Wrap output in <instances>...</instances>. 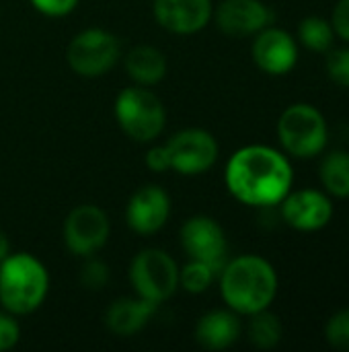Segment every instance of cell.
<instances>
[{"label":"cell","mask_w":349,"mask_h":352,"mask_svg":"<svg viewBox=\"0 0 349 352\" xmlns=\"http://www.w3.org/2000/svg\"><path fill=\"white\" fill-rule=\"evenodd\" d=\"M282 219L296 231H319L329 225L333 217V204L327 194L306 188L290 192L282 202Z\"/></svg>","instance_id":"12"},{"label":"cell","mask_w":349,"mask_h":352,"mask_svg":"<svg viewBox=\"0 0 349 352\" xmlns=\"http://www.w3.org/2000/svg\"><path fill=\"white\" fill-rule=\"evenodd\" d=\"M121 58V45L119 39L99 27L84 29L76 33L66 50V62L68 66L84 78H97L107 74L117 60Z\"/></svg>","instance_id":"7"},{"label":"cell","mask_w":349,"mask_h":352,"mask_svg":"<svg viewBox=\"0 0 349 352\" xmlns=\"http://www.w3.org/2000/svg\"><path fill=\"white\" fill-rule=\"evenodd\" d=\"M331 25H333V31L335 35H339L344 41L349 43V0H339L335 10H333V16H331Z\"/></svg>","instance_id":"28"},{"label":"cell","mask_w":349,"mask_h":352,"mask_svg":"<svg viewBox=\"0 0 349 352\" xmlns=\"http://www.w3.org/2000/svg\"><path fill=\"white\" fill-rule=\"evenodd\" d=\"M218 278L224 303L239 316H253L269 309L278 295L276 268L255 254L228 260Z\"/></svg>","instance_id":"2"},{"label":"cell","mask_w":349,"mask_h":352,"mask_svg":"<svg viewBox=\"0 0 349 352\" xmlns=\"http://www.w3.org/2000/svg\"><path fill=\"white\" fill-rule=\"evenodd\" d=\"M8 254H10V241H8V237L0 231V262H2Z\"/></svg>","instance_id":"30"},{"label":"cell","mask_w":349,"mask_h":352,"mask_svg":"<svg viewBox=\"0 0 349 352\" xmlns=\"http://www.w3.org/2000/svg\"><path fill=\"white\" fill-rule=\"evenodd\" d=\"M19 338H21V328L14 316L8 314L6 309L0 311V352L14 349Z\"/></svg>","instance_id":"26"},{"label":"cell","mask_w":349,"mask_h":352,"mask_svg":"<svg viewBox=\"0 0 349 352\" xmlns=\"http://www.w3.org/2000/svg\"><path fill=\"white\" fill-rule=\"evenodd\" d=\"M171 169L181 175H202L218 159L216 138L202 128H187L173 134L167 142Z\"/></svg>","instance_id":"10"},{"label":"cell","mask_w":349,"mask_h":352,"mask_svg":"<svg viewBox=\"0 0 349 352\" xmlns=\"http://www.w3.org/2000/svg\"><path fill=\"white\" fill-rule=\"evenodd\" d=\"M327 72L331 80L339 87L349 89V47L335 50L327 58Z\"/></svg>","instance_id":"25"},{"label":"cell","mask_w":349,"mask_h":352,"mask_svg":"<svg viewBox=\"0 0 349 352\" xmlns=\"http://www.w3.org/2000/svg\"><path fill=\"white\" fill-rule=\"evenodd\" d=\"M156 23L177 35H193L214 16L212 0H154Z\"/></svg>","instance_id":"14"},{"label":"cell","mask_w":349,"mask_h":352,"mask_svg":"<svg viewBox=\"0 0 349 352\" xmlns=\"http://www.w3.org/2000/svg\"><path fill=\"white\" fill-rule=\"evenodd\" d=\"M216 278H218V274L208 264L197 262V260H189L183 266V270L179 268V287H183L191 295L206 293Z\"/></svg>","instance_id":"22"},{"label":"cell","mask_w":349,"mask_h":352,"mask_svg":"<svg viewBox=\"0 0 349 352\" xmlns=\"http://www.w3.org/2000/svg\"><path fill=\"white\" fill-rule=\"evenodd\" d=\"M319 177L325 190L337 198H349V153L333 151L329 153L319 169Z\"/></svg>","instance_id":"19"},{"label":"cell","mask_w":349,"mask_h":352,"mask_svg":"<svg viewBox=\"0 0 349 352\" xmlns=\"http://www.w3.org/2000/svg\"><path fill=\"white\" fill-rule=\"evenodd\" d=\"M128 76L142 87L158 85L167 76V58L154 45H136L123 60Z\"/></svg>","instance_id":"18"},{"label":"cell","mask_w":349,"mask_h":352,"mask_svg":"<svg viewBox=\"0 0 349 352\" xmlns=\"http://www.w3.org/2000/svg\"><path fill=\"white\" fill-rule=\"evenodd\" d=\"M224 182L239 202L255 208H272L290 194L294 171L280 151L265 144H249L228 159Z\"/></svg>","instance_id":"1"},{"label":"cell","mask_w":349,"mask_h":352,"mask_svg":"<svg viewBox=\"0 0 349 352\" xmlns=\"http://www.w3.org/2000/svg\"><path fill=\"white\" fill-rule=\"evenodd\" d=\"M86 262L80 268L78 280L88 291H103L109 283V268L103 260H97L93 256L84 258Z\"/></svg>","instance_id":"23"},{"label":"cell","mask_w":349,"mask_h":352,"mask_svg":"<svg viewBox=\"0 0 349 352\" xmlns=\"http://www.w3.org/2000/svg\"><path fill=\"white\" fill-rule=\"evenodd\" d=\"M49 291L47 268L31 254H8L0 262V303L12 316L37 311Z\"/></svg>","instance_id":"3"},{"label":"cell","mask_w":349,"mask_h":352,"mask_svg":"<svg viewBox=\"0 0 349 352\" xmlns=\"http://www.w3.org/2000/svg\"><path fill=\"white\" fill-rule=\"evenodd\" d=\"M171 217V198L160 186H142L125 206V223L138 235L158 233Z\"/></svg>","instance_id":"11"},{"label":"cell","mask_w":349,"mask_h":352,"mask_svg":"<svg viewBox=\"0 0 349 352\" xmlns=\"http://www.w3.org/2000/svg\"><path fill=\"white\" fill-rule=\"evenodd\" d=\"M109 233V217L103 208L95 204H80L72 208L62 229V237L68 252L78 258L95 256L107 243Z\"/></svg>","instance_id":"9"},{"label":"cell","mask_w":349,"mask_h":352,"mask_svg":"<svg viewBox=\"0 0 349 352\" xmlns=\"http://www.w3.org/2000/svg\"><path fill=\"white\" fill-rule=\"evenodd\" d=\"M115 118L125 136L136 142L156 140L167 124L163 101L142 85L125 87L115 99Z\"/></svg>","instance_id":"4"},{"label":"cell","mask_w":349,"mask_h":352,"mask_svg":"<svg viewBox=\"0 0 349 352\" xmlns=\"http://www.w3.org/2000/svg\"><path fill=\"white\" fill-rule=\"evenodd\" d=\"M128 276L136 295L156 305L171 299L179 289V266L158 248H148L136 254Z\"/></svg>","instance_id":"6"},{"label":"cell","mask_w":349,"mask_h":352,"mask_svg":"<svg viewBox=\"0 0 349 352\" xmlns=\"http://www.w3.org/2000/svg\"><path fill=\"white\" fill-rule=\"evenodd\" d=\"M298 39L313 52H327L333 45L335 31L333 25L323 16H306L298 25Z\"/></svg>","instance_id":"21"},{"label":"cell","mask_w":349,"mask_h":352,"mask_svg":"<svg viewBox=\"0 0 349 352\" xmlns=\"http://www.w3.org/2000/svg\"><path fill=\"white\" fill-rule=\"evenodd\" d=\"M241 336V320L232 309H214L200 318L195 340L206 351H226Z\"/></svg>","instance_id":"17"},{"label":"cell","mask_w":349,"mask_h":352,"mask_svg":"<svg viewBox=\"0 0 349 352\" xmlns=\"http://www.w3.org/2000/svg\"><path fill=\"white\" fill-rule=\"evenodd\" d=\"M278 138L284 151L296 159L317 157L327 146V120L315 105L294 103L278 120Z\"/></svg>","instance_id":"5"},{"label":"cell","mask_w":349,"mask_h":352,"mask_svg":"<svg viewBox=\"0 0 349 352\" xmlns=\"http://www.w3.org/2000/svg\"><path fill=\"white\" fill-rule=\"evenodd\" d=\"M156 303L142 297H121L113 301L105 311V326L111 334L128 338L146 328V324L156 314Z\"/></svg>","instance_id":"16"},{"label":"cell","mask_w":349,"mask_h":352,"mask_svg":"<svg viewBox=\"0 0 349 352\" xmlns=\"http://www.w3.org/2000/svg\"><path fill=\"white\" fill-rule=\"evenodd\" d=\"M144 163H146V167L152 169L154 173H163V171L171 169V159H169L167 144H165V146H152V148L146 153Z\"/></svg>","instance_id":"29"},{"label":"cell","mask_w":349,"mask_h":352,"mask_svg":"<svg viewBox=\"0 0 349 352\" xmlns=\"http://www.w3.org/2000/svg\"><path fill=\"white\" fill-rule=\"evenodd\" d=\"M274 12L261 0H222L216 8V25L228 37H249L265 29Z\"/></svg>","instance_id":"15"},{"label":"cell","mask_w":349,"mask_h":352,"mask_svg":"<svg viewBox=\"0 0 349 352\" xmlns=\"http://www.w3.org/2000/svg\"><path fill=\"white\" fill-rule=\"evenodd\" d=\"M325 336L327 342L335 349V351L349 352V309L337 311L325 328Z\"/></svg>","instance_id":"24"},{"label":"cell","mask_w":349,"mask_h":352,"mask_svg":"<svg viewBox=\"0 0 349 352\" xmlns=\"http://www.w3.org/2000/svg\"><path fill=\"white\" fill-rule=\"evenodd\" d=\"M35 10H39L45 16H66L70 14L78 0H29Z\"/></svg>","instance_id":"27"},{"label":"cell","mask_w":349,"mask_h":352,"mask_svg":"<svg viewBox=\"0 0 349 352\" xmlns=\"http://www.w3.org/2000/svg\"><path fill=\"white\" fill-rule=\"evenodd\" d=\"M251 322L247 326V336L253 346L261 351L276 349L282 340V324L276 314H269L267 309L249 316Z\"/></svg>","instance_id":"20"},{"label":"cell","mask_w":349,"mask_h":352,"mask_svg":"<svg viewBox=\"0 0 349 352\" xmlns=\"http://www.w3.org/2000/svg\"><path fill=\"white\" fill-rule=\"evenodd\" d=\"M251 52L255 64L274 76L288 74L298 62V45L294 37L288 31L269 25L255 35Z\"/></svg>","instance_id":"13"},{"label":"cell","mask_w":349,"mask_h":352,"mask_svg":"<svg viewBox=\"0 0 349 352\" xmlns=\"http://www.w3.org/2000/svg\"><path fill=\"white\" fill-rule=\"evenodd\" d=\"M181 248L189 260L208 264L218 276L228 262V241L220 223L206 214H195L181 227Z\"/></svg>","instance_id":"8"}]
</instances>
